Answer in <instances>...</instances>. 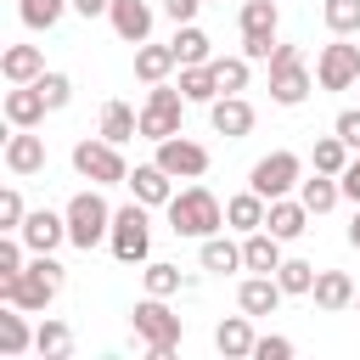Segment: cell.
Returning <instances> with one entry per match:
<instances>
[{
    "label": "cell",
    "instance_id": "13",
    "mask_svg": "<svg viewBox=\"0 0 360 360\" xmlns=\"http://www.w3.org/2000/svg\"><path fill=\"white\" fill-rule=\"evenodd\" d=\"M253 101L248 96H214L208 101V124H214V135H225V141H242V135H253Z\"/></svg>",
    "mask_w": 360,
    "mask_h": 360
},
{
    "label": "cell",
    "instance_id": "49",
    "mask_svg": "<svg viewBox=\"0 0 360 360\" xmlns=\"http://www.w3.org/2000/svg\"><path fill=\"white\" fill-rule=\"evenodd\" d=\"M354 309H360V292H354Z\"/></svg>",
    "mask_w": 360,
    "mask_h": 360
},
{
    "label": "cell",
    "instance_id": "27",
    "mask_svg": "<svg viewBox=\"0 0 360 360\" xmlns=\"http://www.w3.org/2000/svg\"><path fill=\"white\" fill-rule=\"evenodd\" d=\"M264 208H270V202H264V197H259V191L248 186V191H236V197H225V225L248 236V231H259V225H264Z\"/></svg>",
    "mask_w": 360,
    "mask_h": 360
},
{
    "label": "cell",
    "instance_id": "36",
    "mask_svg": "<svg viewBox=\"0 0 360 360\" xmlns=\"http://www.w3.org/2000/svg\"><path fill=\"white\" fill-rule=\"evenodd\" d=\"M315 276H321V270H315L309 259H281V264H276V281L287 287V298H304V292L315 287Z\"/></svg>",
    "mask_w": 360,
    "mask_h": 360
},
{
    "label": "cell",
    "instance_id": "32",
    "mask_svg": "<svg viewBox=\"0 0 360 360\" xmlns=\"http://www.w3.org/2000/svg\"><path fill=\"white\" fill-rule=\"evenodd\" d=\"M180 96H186V101H197V107H208V101L219 96L214 62H191V68H180Z\"/></svg>",
    "mask_w": 360,
    "mask_h": 360
},
{
    "label": "cell",
    "instance_id": "10",
    "mask_svg": "<svg viewBox=\"0 0 360 360\" xmlns=\"http://www.w3.org/2000/svg\"><path fill=\"white\" fill-rule=\"evenodd\" d=\"M315 84L321 90H354L360 84V45H354V34H332V45H321Z\"/></svg>",
    "mask_w": 360,
    "mask_h": 360
},
{
    "label": "cell",
    "instance_id": "6",
    "mask_svg": "<svg viewBox=\"0 0 360 360\" xmlns=\"http://www.w3.org/2000/svg\"><path fill=\"white\" fill-rule=\"evenodd\" d=\"M112 259L118 264H146L152 253V219H146V202H124L112 208V236H107Z\"/></svg>",
    "mask_w": 360,
    "mask_h": 360
},
{
    "label": "cell",
    "instance_id": "3",
    "mask_svg": "<svg viewBox=\"0 0 360 360\" xmlns=\"http://www.w3.org/2000/svg\"><path fill=\"white\" fill-rule=\"evenodd\" d=\"M129 326H135V338L146 343V360H169V354L180 349V332H186V321H180L158 292H146V298L129 309Z\"/></svg>",
    "mask_w": 360,
    "mask_h": 360
},
{
    "label": "cell",
    "instance_id": "35",
    "mask_svg": "<svg viewBox=\"0 0 360 360\" xmlns=\"http://www.w3.org/2000/svg\"><path fill=\"white\" fill-rule=\"evenodd\" d=\"M73 0H17V17H22V28H56L62 22V11H68Z\"/></svg>",
    "mask_w": 360,
    "mask_h": 360
},
{
    "label": "cell",
    "instance_id": "34",
    "mask_svg": "<svg viewBox=\"0 0 360 360\" xmlns=\"http://www.w3.org/2000/svg\"><path fill=\"white\" fill-rule=\"evenodd\" d=\"M298 197H304L309 214H332V208L343 202V186H338V174H315V180L298 186Z\"/></svg>",
    "mask_w": 360,
    "mask_h": 360
},
{
    "label": "cell",
    "instance_id": "37",
    "mask_svg": "<svg viewBox=\"0 0 360 360\" xmlns=\"http://www.w3.org/2000/svg\"><path fill=\"white\" fill-rule=\"evenodd\" d=\"M141 281H146V292H158V298H174V292L186 287L180 264H163V259H152V264L141 270Z\"/></svg>",
    "mask_w": 360,
    "mask_h": 360
},
{
    "label": "cell",
    "instance_id": "2",
    "mask_svg": "<svg viewBox=\"0 0 360 360\" xmlns=\"http://www.w3.org/2000/svg\"><path fill=\"white\" fill-rule=\"evenodd\" d=\"M56 292H62V264H56L51 253H28V270L11 276V281H0V304H17V309H28V315L51 309Z\"/></svg>",
    "mask_w": 360,
    "mask_h": 360
},
{
    "label": "cell",
    "instance_id": "8",
    "mask_svg": "<svg viewBox=\"0 0 360 360\" xmlns=\"http://www.w3.org/2000/svg\"><path fill=\"white\" fill-rule=\"evenodd\" d=\"M73 169H79V180H90V186H129V163H124V152H118L107 135L79 141V146H73Z\"/></svg>",
    "mask_w": 360,
    "mask_h": 360
},
{
    "label": "cell",
    "instance_id": "26",
    "mask_svg": "<svg viewBox=\"0 0 360 360\" xmlns=\"http://www.w3.org/2000/svg\"><path fill=\"white\" fill-rule=\"evenodd\" d=\"M96 135H107L112 146H124V141H135V135H141V112H135L129 101H107V107H101Z\"/></svg>",
    "mask_w": 360,
    "mask_h": 360
},
{
    "label": "cell",
    "instance_id": "9",
    "mask_svg": "<svg viewBox=\"0 0 360 360\" xmlns=\"http://www.w3.org/2000/svg\"><path fill=\"white\" fill-rule=\"evenodd\" d=\"M248 186L270 202V197H292L298 186H304V158L298 152H287V146H276V152H264L253 169H248Z\"/></svg>",
    "mask_w": 360,
    "mask_h": 360
},
{
    "label": "cell",
    "instance_id": "14",
    "mask_svg": "<svg viewBox=\"0 0 360 360\" xmlns=\"http://www.w3.org/2000/svg\"><path fill=\"white\" fill-rule=\"evenodd\" d=\"M0 112H6L11 129H39V118L51 112V101L39 96V84H11L6 101H0Z\"/></svg>",
    "mask_w": 360,
    "mask_h": 360
},
{
    "label": "cell",
    "instance_id": "28",
    "mask_svg": "<svg viewBox=\"0 0 360 360\" xmlns=\"http://www.w3.org/2000/svg\"><path fill=\"white\" fill-rule=\"evenodd\" d=\"M22 315H28V309H17V304L0 309V354H6V360H17V354L34 349V326H28Z\"/></svg>",
    "mask_w": 360,
    "mask_h": 360
},
{
    "label": "cell",
    "instance_id": "42",
    "mask_svg": "<svg viewBox=\"0 0 360 360\" xmlns=\"http://www.w3.org/2000/svg\"><path fill=\"white\" fill-rule=\"evenodd\" d=\"M292 338H281V332H264L259 343H253V360H292Z\"/></svg>",
    "mask_w": 360,
    "mask_h": 360
},
{
    "label": "cell",
    "instance_id": "12",
    "mask_svg": "<svg viewBox=\"0 0 360 360\" xmlns=\"http://www.w3.org/2000/svg\"><path fill=\"white\" fill-rule=\"evenodd\" d=\"M107 22H112V34H118L124 45H146L158 11H152V0H112V6H107Z\"/></svg>",
    "mask_w": 360,
    "mask_h": 360
},
{
    "label": "cell",
    "instance_id": "4",
    "mask_svg": "<svg viewBox=\"0 0 360 360\" xmlns=\"http://www.w3.org/2000/svg\"><path fill=\"white\" fill-rule=\"evenodd\" d=\"M68 242L73 248H96V242H107L112 236V208H107V197H101V186H84V191H73L68 197Z\"/></svg>",
    "mask_w": 360,
    "mask_h": 360
},
{
    "label": "cell",
    "instance_id": "50",
    "mask_svg": "<svg viewBox=\"0 0 360 360\" xmlns=\"http://www.w3.org/2000/svg\"><path fill=\"white\" fill-rule=\"evenodd\" d=\"M354 90H360V84H354Z\"/></svg>",
    "mask_w": 360,
    "mask_h": 360
},
{
    "label": "cell",
    "instance_id": "48",
    "mask_svg": "<svg viewBox=\"0 0 360 360\" xmlns=\"http://www.w3.org/2000/svg\"><path fill=\"white\" fill-rule=\"evenodd\" d=\"M349 248H360V202H354V219H349Z\"/></svg>",
    "mask_w": 360,
    "mask_h": 360
},
{
    "label": "cell",
    "instance_id": "46",
    "mask_svg": "<svg viewBox=\"0 0 360 360\" xmlns=\"http://www.w3.org/2000/svg\"><path fill=\"white\" fill-rule=\"evenodd\" d=\"M270 51H276V39H242V56L248 62H270Z\"/></svg>",
    "mask_w": 360,
    "mask_h": 360
},
{
    "label": "cell",
    "instance_id": "17",
    "mask_svg": "<svg viewBox=\"0 0 360 360\" xmlns=\"http://www.w3.org/2000/svg\"><path fill=\"white\" fill-rule=\"evenodd\" d=\"M309 208H304V197H270V208H264V231L270 236H281V242H298L304 231H309Z\"/></svg>",
    "mask_w": 360,
    "mask_h": 360
},
{
    "label": "cell",
    "instance_id": "30",
    "mask_svg": "<svg viewBox=\"0 0 360 360\" xmlns=\"http://www.w3.org/2000/svg\"><path fill=\"white\" fill-rule=\"evenodd\" d=\"M276 22H281L276 0H242V17H236L242 39H276Z\"/></svg>",
    "mask_w": 360,
    "mask_h": 360
},
{
    "label": "cell",
    "instance_id": "47",
    "mask_svg": "<svg viewBox=\"0 0 360 360\" xmlns=\"http://www.w3.org/2000/svg\"><path fill=\"white\" fill-rule=\"evenodd\" d=\"M107 6H112V0H73L79 17H107Z\"/></svg>",
    "mask_w": 360,
    "mask_h": 360
},
{
    "label": "cell",
    "instance_id": "21",
    "mask_svg": "<svg viewBox=\"0 0 360 360\" xmlns=\"http://www.w3.org/2000/svg\"><path fill=\"white\" fill-rule=\"evenodd\" d=\"M354 276L349 270H321L315 276V287H309V298H315V309H326V315H338V309H349L354 304Z\"/></svg>",
    "mask_w": 360,
    "mask_h": 360
},
{
    "label": "cell",
    "instance_id": "38",
    "mask_svg": "<svg viewBox=\"0 0 360 360\" xmlns=\"http://www.w3.org/2000/svg\"><path fill=\"white\" fill-rule=\"evenodd\" d=\"M321 22L332 34H360V0H321Z\"/></svg>",
    "mask_w": 360,
    "mask_h": 360
},
{
    "label": "cell",
    "instance_id": "24",
    "mask_svg": "<svg viewBox=\"0 0 360 360\" xmlns=\"http://www.w3.org/2000/svg\"><path fill=\"white\" fill-rule=\"evenodd\" d=\"M281 264V236H270L264 225L242 236V270H259V276H276Z\"/></svg>",
    "mask_w": 360,
    "mask_h": 360
},
{
    "label": "cell",
    "instance_id": "29",
    "mask_svg": "<svg viewBox=\"0 0 360 360\" xmlns=\"http://www.w3.org/2000/svg\"><path fill=\"white\" fill-rule=\"evenodd\" d=\"M34 354H45V360H68V354H73V326L56 321V315H45V321L34 326Z\"/></svg>",
    "mask_w": 360,
    "mask_h": 360
},
{
    "label": "cell",
    "instance_id": "45",
    "mask_svg": "<svg viewBox=\"0 0 360 360\" xmlns=\"http://www.w3.org/2000/svg\"><path fill=\"white\" fill-rule=\"evenodd\" d=\"M338 186H343V197H349V202H360V152L349 158V169L338 174Z\"/></svg>",
    "mask_w": 360,
    "mask_h": 360
},
{
    "label": "cell",
    "instance_id": "16",
    "mask_svg": "<svg viewBox=\"0 0 360 360\" xmlns=\"http://www.w3.org/2000/svg\"><path fill=\"white\" fill-rule=\"evenodd\" d=\"M129 191H135V202H146V208H169V197H174V174L152 158V163H135L129 169Z\"/></svg>",
    "mask_w": 360,
    "mask_h": 360
},
{
    "label": "cell",
    "instance_id": "7",
    "mask_svg": "<svg viewBox=\"0 0 360 360\" xmlns=\"http://www.w3.org/2000/svg\"><path fill=\"white\" fill-rule=\"evenodd\" d=\"M180 124H186V96H180V84H152L146 90V101H141V141H169V135H180Z\"/></svg>",
    "mask_w": 360,
    "mask_h": 360
},
{
    "label": "cell",
    "instance_id": "20",
    "mask_svg": "<svg viewBox=\"0 0 360 360\" xmlns=\"http://www.w3.org/2000/svg\"><path fill=\"white\" fill-rule=\"evenodd\" d=\"M281 298H287V287H281L276 276H259V270L236 287V309H248V315H276Z\"/></svg>",
    "mask_w": 360,
    "mask_h": 360
},
{
    "label": "cell",
    "instance_id": "40",
    "mask_svg": "<svg viewBox=\"0 0 360 360\" xmlns=\"http://www.w3.org/2000/svg\"><path fill=\"white\" fill-rule=\"evenodd\" d=\"M34 84H39V96L51 101V112H62V107L73 101V79H68V73H51V68H45V73H39Z\"/></svg>",
    "mask_w": 360,
    "mask_h": 360
},
{
    "label": "cell",
    "instance_id": "18",
    "mask_svg": "<svg viewBox=\"0 0 360 360\" xmlns=\"http://www.w3.org/2000/svg\"><path fill=\"white\" fill-rule=\"evenodd\" d=\"M22 242H28V253H56L62 242H68V214H51V208H34L28 219H22V231H17Z\"/></svg>",
    "mask_w": 360,
    "mask_h": 360
},
{
    "label": "cell",
    "instance_id": "11",
    "mask_svg": "<svg viewBox=\"0 0 360 360\" xmlns=\"http://www.w3.org/2000/svg\"><path fill=\"white\" fill-rule=\"evenodd\" d=\"M158 163H163V169H169L174 180H202L214 158H208V146H202V141H191V135L180 129V135L158 141Z\"/></svg>",
    "mask_w": 360,
    "mask_h": 360
},
{
    "label": "cell",
    "instance_id": "22",
    "mask_svg": "<svg viewBox=\"0 0 360 360\" xmlns=\"http://www.w3.org/2000/svg\"><path fill=\"white\" fill-rule=\"evenodd\" d=\"M45 73V51L39 45H6L0 51V79L6 84H34Z\"/></svg>",
    "mask_w": 360,
    "mask_h": 360
},
{
    "label": "cell",
    "instance_id": "31",
    "mask_svg": "<svg viewBox=\"0 0 360 360\" xmlns=\"http://www.w3.org/2000/svg\"><path fill=\"white\" fill-rule=\"evenodd\" d=\"M169 45H174V56H180V68H191V62H214V39H208V34L197 28V22H180Z\"/></svg>",
    "mask_w": 360,
    "mask_h": 360
},
{
    "label": "cell",
    "instance_id": "44",
    "mask_svg": "<svg viewBox=\"0 0 360 360\" xmlns=\"http://www.w3.org/2000/svg\"><path fill=\"white\" fill-rule=\"evenodd\" d=\"M208 0H163V17L180 28V22H197V11H202Z\"/></svg>",
    "mask_w": 360,
    "mask_h": 360
},
{
    "label": "cell",
    "instance_id": "5",
    "mask_svg": "<svg viewBox=\"0 0 360 360\" xmlns=\"http://www.w3.org/2000/svg\"><path fill=\"white\" fill-rule=\"evenodd\" d=\"M309 90H315V73H309L304 51L287 45V39H276V51H270V101L276 107H298Z\"/></svg>",
    "mask_w": 360,
    "mask_h": 360
},
{
    "label": "cell",
    "instance_id": "39",
    "mask_svg": "<svg viewBox=\"0 0 360 360\" xmlns=\"http://www.w3.org/2000/svg\"><path fill=\"white\" fill-rule=\"evenodd\" d=\"M214 79H219V96H242L248 90V56H214Z\"/></svg>",
    "mask_w": 360,
    "mask_h": 360
},
{
    "label": "cell",
    "instance_id": "15",
    "mask_svg": "<svg viewBox=\"0 0 360 360\" xmlns=\"http://www.w3.org/2000/svg\"><path fill=\"white\" fill-rule=\"evenodd\" d=\"M0 158H6V169H11L17 180H28V174L45 169V135H34V129H11Z\"/></svg>",
    "mask_w": 360,
    "mask_h": 360
},
{
    "label": "cell",
    "instance_id": "25",
    "mask_svg": "<svg viewBox=\"0 0 360 360\" xmlns=\"http://www.w3.org/2000/svg\"><path fill=\"white\" fill-rule=\"evenodd\" d=\"M174 68H180L174 45H152V39H146V45H135V79H141V84H163Z\"/></svg>",
    "mask_w": 360,
    "mask_h": 360
},
{
    "label": "cell",
    "instance_id": "23",
    "mask_svg": "<svg viewBox=\"0 0 360 360\" xmlns=\"http://www.w3.org/2000/svg\"><path fill=\"white\" fill-rule=\"evenodd\" d=\"M197 264H202L208 276L242 270V242H231L225 231H214V236H202V242H197Z\"/></svg>",
    "mask_w": 360,
    "mask_h": 360
},
{
    "label": "cell",
    "instance_id": "43",
    "mask_svg": "<svg viewBox=\"0 0 360 360\" xmlns=\"http://www.w3.org/2000/svg\"><path fill=\"white\" fill-rule=\"evenodd\" d=\"M332 129L349 141V152H360V107H343V112L332 118Z\"/></svg>",
    "mask_w": 360,
    "mask_h": 360
},
{
    "label": "cell",
    "instance_id": "1",
    "mask_svg": "<svg viewBox=\"0 0 360 360\" xmlns=\"http://www.w3.org/2000/svg\"><path fill=\"white\" fill-rule=\"evenodd\" d=\"M163 214H169V231H174V236H191V242H202V236L225 231V202H219L202 180H191L186 191H174Z\"/></svg>",
    "mask_w": 360,
    "mask_h": 360
},
{
    "label": "cell",
    "instance_id": "33",
    "mask_svg": "<svg viewBox=\"0 0 360 360\" xmlns=\"http://www.w3.org/2000/svg\"><path fill=\"white\" fill-rule=\"evenodd\" d=\"M349 158H354V152H349V141H343L338 129H332V135H321V141L309 146V163H315V174H343V169H349Z\"/></svg>",
    "mask_w": 360,
    "mask_h": 360
},
{
    "label": "cell",
    "instance_id": "41",
    "mask_svg": "<svg viewBox=\"0 0 360 360\" xmlns=\"http://www.w3.org/2000/svg\"><path fill=\"white\" fill-rule=\"evenodd\" d=\"M22 219H28V202L17 186H6L0 191V231H22Z\"/></svg>",
    "mask_w": 360,
    "mask_h": 360
},
{
    "label": "cell",
    "instance_id": "19",
    "mask_svg": "<svg viewBox=\"0 0 360 360\" xmlns=\"http://www.w3.org/2000/svg\"><path fill=\"white\" fill-rule=\"evenodd\" d=\"M253 343H259V332H253V315L242 309V315H225L219 326H214V349L225 354V360H253Z\"/></svg>",
    "mask_w": 360,
    "mask_h": 360
}]
</instances>
